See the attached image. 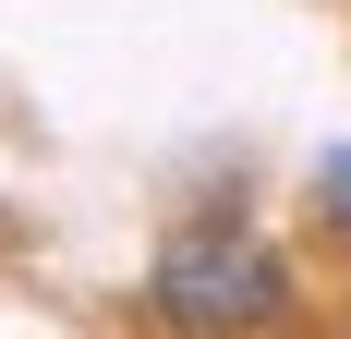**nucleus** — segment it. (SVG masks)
I'll use <instances>...</instances> for the list:
<instances>
[{
	"mask_svg": "<svg viewBox=\"0 0 351 339\" xmlns=\"http://www.w3.org/2000/svg\"><path fill=\"white\" fill-rule=\"evenodd\" d=\"M145 315H158V327H279L291 315V255L254 242L243 218H194V231L158 242Z\"/></svg>",
	"mask_w": 351,
	"mask_h": 339,
	"instance_id": "1",
	"label": "nucleus"
},
{
	"mask_svg": "<svg viewBox=\"0 0 351 339\" xmlns=\"http://www.w3.org/2000/svg\"><path fill=\"white\" fill-rule=\"evenodd\" d=\"M315 218L351 242V145H327V158H315Z\"/></svg>",
	"mask_w": 351,
	"mask_h": 339,
	"instance_id": "2",
	"label": "nucleus"
}]
</instances>
